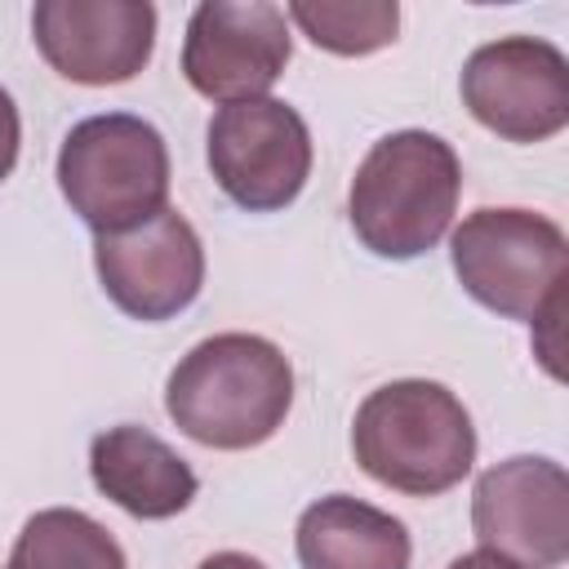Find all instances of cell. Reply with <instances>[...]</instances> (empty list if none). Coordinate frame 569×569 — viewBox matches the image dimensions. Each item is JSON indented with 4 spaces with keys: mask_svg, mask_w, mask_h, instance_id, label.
I'll return each instance as SVG.
<instances>
[{
    "mask_svg": "<svg viewBox=\"0 0 569 569\" xmlns=\"http://www.w3.org/2000/svg\"><path fill=\"white\" fill-rule=\"evenodd\" d=\"M293 409V369L271 338L213 333L196 342L164 382V413L204 449L267 445Z\"/></svg>",
    "mask_w": 569,
    "mask_h": 569,
    "instance_id": "1",
    "label": "cell"
},
{
    "mask_svg": "<svg viewBox=\"0 0 569 569\" xmlns=\"http://www.w3.org/2000/svg\"><path fill=\"white\" fill-rule=\"evenodd\" d=\"M458 151L440 133L400 129L378 138L360 160L347 191V218L369 253L409 262L445 240L458 213Z\"/></svg>",
    "mask_w": 569,
    "mask_h": 569,
    "instance_id": "2",
    "label": "cell"
},
{
    "mask_svg": "<svg viewBox=\"0 0 569 569\" xmlns=\"http://www.w3.org/2000/svg\"><path fill=\"white\" fill-rule=\"evenodd\" d=\"M351 453L378 485L436 498L462 485L476 462V427L462 400L431 378H400L369 391L351 422Z\"/></svg>",
    "mask_w": 569,
    "mask_h": 569,
    "instance_id": "3",
    "label": "cell"
},
{
    "mask_svg": "<svg viewBox=\"0 0 569 569\" xmlns=\"http://www.w3.org/2000/svg\"><path fill=\"white\" fill-rule=\"evenodd\" d=\"M58 191L93 236L129 231L169 209V147L142 116H89L58 147Z\"/></svg>",
    "mask_w": 569,
    "mask_h": 569,
    "instance_id": "4",
    "label": "cell"
},
{
    "mask_svg": "<svg viewBox=\"0 0 569 569\" xmlns=\"http://www.w3.org/2000/svg\"><path fill=\"white\" fill-rule=\"evenodd\" d=\"M458 284L502 320L538 325L565 307L569 240L533 209H476L449 236Z\"/></svg>",
    "mask_w": 569,
    "mask_h": 569,
    "instance_id": "5",
    "label": "cell"
},
{
    "mask_svg": "<svg viewBox=\"0 0 569 569\" xmlns=\"http://www.w3.org/2000/svg\"><path fill=\"white\" fill-rule=\"evenodd\" d=\"M204 138L213 182L249 213H276L293 204L311 178V129L280 98L218 107Z\"/></svg>",
    "mask_w": 569,
    "mask_h": 569,
    "instance_id": "6",
    "label": "cell"
},
{
    "mask_svg": "<svg viewBox=\"0 0 569 569\" xmlns=\"http://www.w3.org/2000/svg\"><path fill=\"white\" fill-rule=\"evenodd\" d=\"M462 107L507 142H547L569 124V62L551 40L502 36L462 62Z\"/></svg>",
    "mask_w": 569,
    "mask_h": 569,
    "instance_id": "7",
    "label": "cell"
},
{
    "mask_svg": "<svg viewBox=\"0 0 569 569\" xmlns=\"http://www.w3.org/2000/svg\"><path fill=\"white\" fill-rule=\"evenodd\" d=\"M293 36L284 9L267 0H204L187 18L182 76L209 102H249L289 67Z\"/></svg>",
    "mask_w": 569,
    "mask_h": 569,
    "instance_id": "8",
    "label": "cell"
},
{
    "mask_svg": "<svg viewBox=\"0 0 569 569\" xmlns=\"http://www.w3.org/2000/svg\"><path fill=\"white\" fill-rule=\"evenodd\" d=\"M102 293L133 320L160 325L187 311L204 289V244L178 209L93 240Z\"/></svg>",
    "mask_w": 569,
    "mask_h": 569,
    "instance_id": "9",
    "label": "cell"
},
{
    "mask_svg": "<svg viewBox=\"0 0 569 569\" xmlns=\"http://www.w3.org/2000/svg\"><path fill=\"white\" fill-rule=\"evenodd\" d=\"M471 529L480 547L520 569H560L569 560V476L551 458L516 453L480 471L471 489Z\"/></svg>",
    "mask_w": 569,
    "mask_h": 569,
    "instance_id": "10",
    "label": "cell"
},
{
    "mask_svg": "<svg viewBox=\"0 0 569 569\" xmlns=\"http://www.w3.org/2000/svg\"><path fill=\"white\" fill-rule=\"evenodd\" d=\"M31 40L71 84H124L151 62L156 9L147 0H40Z\"/></svg>",
    "mask_w": 569,
    "mask_h": 569,
    "instance_id": "11",
    "label": "cell"
},
{
    "mask_svg": "<svg viewBox=\"0 0 569 569\" xmlns=\"http://www.w3.org/2000/svg\"><path fill=\"white\" fill-rule=\"evenodd\" d=\"M89 476L102 498L138 520H169L196 502V471L178 458L156 431L120 422L93 436L89 445Z\"/></svg>",
    "mask_w": 569,
    "mask_h": 569,
    "instance_id": "12",
    "label": "cell"
},
{
    "mask_svg": "<svg viewBox=\"0 0 569 569\" xmlns=\"http://www.w3.org/2000/svg\"><path fill=\"white\" fill-rule=\"evenodd\" d=\"M293 547L302 569H409L413 556L405 520L351 493L316 498L298 516Z\"/></svg>",
    "mask_w": 569,
    "mask_h": 569,
    "instance_id": "13",
    "label": "cell"
},
{
    "mask_svg": "<svg viewBox=\"0 0 569 569\" xmlns=\"http://www.w3.org/2000/svg\"><path fill=\"white\" fill-rule=\"evenodd\" d=\"M9 569H129V560L93 516L76 507H44L22 525Z\"/></svg>",
    "mask_w": 569,
    "mask_h": 569,
    "instance_id": "14",
    "label": "cell"
},
{
    "mask_svg": "<svg viewBox=\"0 0 569 569\" xmlns=\"http://www.w3.org/2000/svg\"><path fill=\"white\" fill-rule=\"evenodd\" d=\"M289 18L298 31L338 58H365L396 40L400 9L396 0H293Z\"/></svg>",
    "mask_w": 569,
    "mask_h": 569,
    "instance_id": "15",
    "label": "cell"
},
{
    "mask_svg": "<svg viewBox=\"0 0 569 569\" xmlns=\"http://www.w3.org/2000/svg\"><path fill=\"white\" fill-rule=\"evenodd\" d=\"M18 147H22V120H18V107H13L9 89L0 84V182L13 173Z\"/></svg>",
    "mask_w": 569,
    "mask_h": 569,
    "instance_id": "16",
    "label": "cell"
},
{
    "mask_svg": "<svg viewBox=\"0 0 569 569\" xmlns=\"http://www.w3.org/2000/svg\"><path fill=\"white\" fill-rule=\"evenodd\" d=\"M449 569H520V565H516V560H507V556H498V551H489V547H480V551L458 556Z\"/></svg>",
    "mask_w": 569,
    "mask_h": 569,
    "instance_id": "17",
    "label": "cell"
},
{
    "mask_svg": "<svg viewBox=\"0 0 569 569\" xmlns=\"http://www.w3.org/2000/svg\"><path fill=\"white\" fill-rule=\"evenodd\" d=\"M196 569H267L258 556H244V551H218L209 560H200Z\"/></svg>",
    "mask_w": 569,
    "mask_h": 569,
    "instance_id": "18",
    "label": "cell"
}]
</instances>
